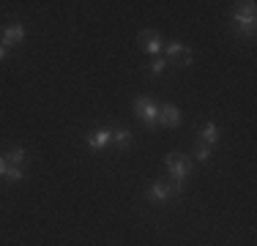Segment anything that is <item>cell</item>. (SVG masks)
Segmentation results:
<instances>
[{"mask_svg": "<svg viewBox=\"0 0 257 246\" xmlns=\"http://www.w3.org/2000/svg\"><path fill=\"white\" fill-rule=\"evenodd\" d=\"M189 170H192V167H189V162H186L183 153H167V172H170V178L175 181L170 189H173L175 194L183 189V178L189 175Z\"/></svg>", "mask_w": 257, "mask_h": 246, "instance_id": "obj_1", "label": "cell"}, {"mask_svg": "<svg viewBox=\"0 0 257 246\" xmlns=\"http://www.w3.org/2000/svg\"><path fill=\"white\" fill-rule=\"evenodd\" d=\"M134 112H137V118L145 123V126H154L159 120V104H154L151 98H137L134 101Z\"/></svg>", "mask_w": 257, "mask_h": 246, "instance_id": "obj_2", "label": "cell"}, {"mask_svg": "<svg viewBox=\"0 0 257 246\" xmlns=\"http://www.w3.org/2000/svg\"><path fill=\"white\" fill-rule=\"evenodd\" d=\"M232 22L238 25V33H254V3H243V9L232 14Z\"/></svg>", "mask_w": 257, "mask_h": 246, "instance_id": "obj_3", "label": "cell"}, {"mask_svg": "<svg viewBox=\"0 0 257 246\" xmlns=\"http://www.w3.org/2000/svg\"><path fill=\"white\" fill-rule=\"evenodd\" d=\"M181 120H183V115H181V109L175 107V104L159 107V120L156 123H162V126H167V129H175V126H181Z\"/></svg>", "mask_w": 257, "mask_h": 246, "instance_id": "obj_4", "label": "cell"}, {"mask_svg": "<svg viewBox=\"0 0 257 246\" xmlns=\"http://www.w3.org/2000/svg\"><path fill=\"white\" fill-rule=\"evenodd\" d=\"M85 143H88L90 151H101L104 145L112 143V132H109V129H96V132L88 134V140H85Z\"/></svg>", "mask_w": 257, "mask_h": 246, "instance_id": "obj_5", "label": "cell"}, {"mask_svg": "<svg viewBox=\"0 0 257 246\" xmlns=\"http://www.w3.org/2000/svg\"><path fill=\"white\" fill-rule=\"evenodd\" d=\"M140 44H143V49L148 55H156L162 52V39H159V33H154V30H145V33H140Z\"/></svg>", "mask_w": 257, "mask_h": 246, "instance_id": "obj_6", "label": "cell"}, {"mask_svg": "<svg viewBox=\"0 0 257 246\" xmlns=\"http://www.w3.org/2000/svg\"><path fill=\"white\" fill-rule=\"evenodd\" d=\"M22 39H25V28H22V25H9V28H3V47L20 44Z\"/></svg>", "mask_w": 257, "mask_h": 246, "instance_id": "obj_7", "label": "cell"}, {"mask_svg": "<svg viewBox=\"0 0 257 246\" xmlns=\"http://www.w3.org/2000/svg\"><path fill=\"white\" fill-rule=\"evenodd\" d=\"M145 194H148L151 202H164L170 194H173V189L164 186V183H154V186H148V192H145Z\"/></svg>", "mask_w": 257, "mask_h": 246, "instance_id": "obj_8", "label": "cell"}, {"mask_svg": "<svg viewBox=\"0 0 257 246\" xmlns=\"http://www.w3.org/2000/svg\"><path fill=\"white\" fill-rule=\"evenodd\" d=\"M200 137H203L205 145H216L219 143V126L216 123H205L203 132H200Z\"/></svg>", "mask_w": 257, "mask_h": 246, "instance_id": "obj_9", "label": "cell"}, {"mask_svg": "<svg viewBox=\"0 0 257 246\" xmlns=\"http://www.w3.org/2000/svg\"><path fill=\"white\" fill-rule=\"evenodd\" d=\"M112 143L118 148H128V145H132V132H128V129H115V132H112Z\"/></svg>", "mask_w": 257, "mask_h": 246, "instance_id": "obj_10", "label": "cell"}, {"mask_svg": "<svg viewBox=\"0 0 257 246\" xmlns=\"http://www.w3.org/2000/svg\"><path fill=\"white\" fill-rule=\"evenodd\" d=\"M25 156H28L25 148H11V151L6 153V162H9V164H22V162H25Z\"/></svg>", "mask_w": 257, "mask_h": 246, "instance_id": "obj_11", "label": "cell"}, {"mask_svg": "<svg viewBox=\"0 0 257 246\" xmlns=\"http://www.w3.org/2000/svg\"><path fill=\"white\" fill-rule=\"evenodd\" d=\"M194 159H197L200 164H205L208 159H211V145H205V143H197V145H194Z\"/></svg>", "mask_w": 257, "mask_h": 246, "instance_id": "obj_12", "label": "cell"}, {"mask_svg": "<svg viewBox=\"0 0 257 246\" xmlns=\"http://www.w3.org/2000/svg\"><path fill=\"white\" fill-rule=\"evenodd\" d=\"M162 49L167 52V58H173V60L178 58V55H183V52H186V47H183L181 41H170V44H167V47H162Z\"/></svg>", "mask_w": 257, "mask_h": 246, "instance_id": "obj_13", "label": "cell"}, {"mask_svg": "<svg viewBox=\"0 0 257 246\" xmlns=\"http://www.w3.org/2000/svg\"><path fill=\"white\" fill-rule=\"evenodd\" d=\"M6 178H9V181H22V178H25V170H22L20 164H9V167H6Z\"/></svg>", "mask_w": 257, "mask_h": 246, "instance_id": "obj_14", "label": "cell"}, {"mask_svg": "<svg viewBox=\"0 0 257 246\" xmlns=\"http://www.w3.org/2000/svg\"><path fill=\"white\" fill-rule=\"evenodd\" d=\"M164 66H167V60H164V58H154V60H151V66H148V71L154 74V77H159V74L164 71Z\"/></svg>", "mask_w": 257, "mask_h": 246, "instance_id": "obj_15", "label": "cell"}, {"mask_svg": "<svg viewBox=\"0 0 257 246\" xmlns=\"http://www.w3.org/2000/svg\"><path fill=\"white\" fill-rule=\"evenodd\" d=\"M6 167H9V162H6V156H0V175H6Z\"/></svg>", "mask_w": 257, "mask_h": 246, "instance_id": "obj_16", "label": "cell"}, {"mask_svg": "<svg viewBox=\"0 0 257 246\" xmlns=\"http://www.w3.org/2000/svg\"><path fill=\"white\" fill-rule=\"evenodd\" d=\"M6 52H9V49H6L3 44H0V60H3V58H6Z\"/></svg>", "mask_w": 257, "mask_h": 246, "instance_id": "obj_17", "label": "cell"}]
</instances>
